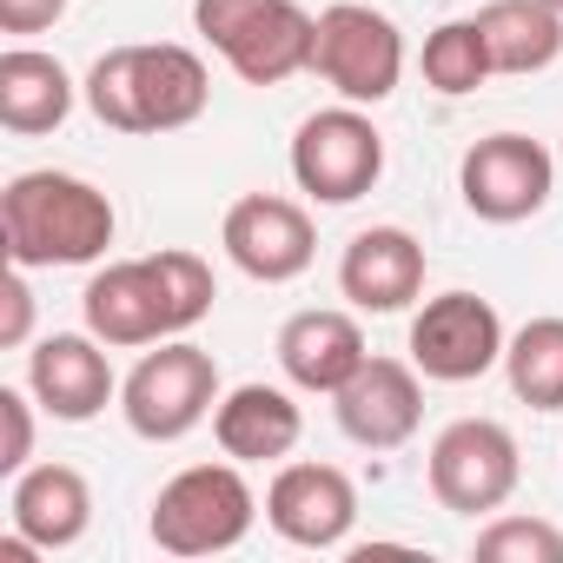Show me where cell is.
Wrapping results in <instances>:
<instances>
[{"mask_svg":"<svg viewBox=\"0 0 563 563\" xmlns=\"http://www.w3.org/2000/svg\"><path fill=\"white\" fill-rule=\"evenodd\" d=\"M258 517V497L252 484L239 477V457L232 464H192L179 471L159 497H153V543L166 556H225L245 543Z\"/></svg>","mask_w":563,"mask_h":563,"instance_id":"5b68a950","label":"cell"},{"mask_svg":"<svg viewBox=\"0 0 563 563\" xmlns=\"http://www.w3.org/2000/svg\"><path fill=\"white\" fill-rule=\"evenodd\" d=\"M504 378L530 411H563V319H530L504 345Z\"/></svg>","mask_w":563,"mask_h":563,"instance_id":"7402d4cb","label":"cell"},{"mask_svg":"<svg viewBox=\"0 0 563 563\" xmlns=\"http://www.w3.org/2000/svg\"><path fill=\"white\" fill-rule=\"evenodd\" d=\"M550 186H556V159L530 133H490L457 166V192L484 225H517V219L543 212Z\"/></svg>","mask_w":563,"mask_h":563,"instance_id":"30bf717a","label":"cell"},{"mask_svg":"<svg viewBox=\"0 0 563 563\" xmlns=\"http://www.w3.org/2000/svg\"><path fill=\"white\" fill-rule=\"evenodd\" d=\"M80 312H87V332L100 345H120V352L179 339L212 312V265L199 252H179V245H166L153 258H120V265L87 278Z\"/></svg>","mask_w":563,"mask_h":563,"instance_id":"6da1fadb","label":"cell"},{"mask_svg":"<svg viewBox=\"0 0 563 563\" xmlns=\"http://www.w3.org/2000/svg\"><path fill=\"white\" fill-rule=\"evenodd\" d=\"M192 27L245 87H278L312 67L319 21L299 0H192Z\"/></svg>","mask_w":563,"mask_h":563,"instance_id":"277c9868","label":"cell"},{"mask_svg":"<svg viewBox=\"0 0 563 563\" xmlns=\"http://www.w3.org/2000/svg\"><path fill=\"white\" fill-rule=\"evenodd\" d=\"M339 292L358 312H405L424 292V245L405 225H372L339 258Z\"/></svg>","mask_w":563,"mask_h":563,"instance_id":"2e32d148","label":"cell"},{"mask_svg":"<svg viewBox=\"0 0 563 563\" xmlns=\"http://www.w3.org/2000/svg\"><path fill=\"white\" fill-rule=\"evenodd\" d=\"M67 113H74V80L54 54H41V47L0 54V126L34 140V133H54Z\"/></svg>","mask_w":563,"mask_h":563,"instance_id":"ffe728a7","label":"cell"},{"mask_svg":"<svg viewBox=\"0 0 563 563\" xmlns=\"http://www.w3.org/2000/svg\"><path fill=\"white\" fill-rule=\"evenodd\" d=\"M8 517L34 550H67L93 523V490L74 464H27L8 490Z\"/></svg>","mask_w":563,"mask_h":563,"instance_id":"e0dca14e","label":"cell"},{"mask_svg":"<svg viewBox=\"0 0 563 563\" xmlns=\"http://www.w3.org/2000/svg\"><path fill=\"white\" fill-rule=\"evenodd\" d=\"M67 14V0H0V27L8 34H41Z\"/></svg>","mask_w":563,"mask_h":563,"instance_id":"4316f807","label":"cell"},{"mask_svg":"<svg viewBox=\"0 0 563 563\" xmlns=\"http://www.w3.org/2000/svg\"><path fill=\"white\" fill-rule=\"evenodd\" d=\"M299 431H306V418H299L292 391H278V385H239L212 411V438L239 464H278V457H292Z\"/></svg>","mask_w":563,"mask_h":563,"instance_id":"ac0fdd59","label":"cell"},{"mask_svg":"<svg viewBox=\"0 0 563 563\" xmlns=\"http://www.w3.org/2000/svg\"><path fill=\"white\" fill-rule=\"evenodd\" d=\"M113 199L80 173H21L0 192V239L8 265H93L113 245Z\"/></svg>","mask_w":563,"mask_h":563,"instance_id":"7a4b0ae2","label":"cell"},{"mask_svg":"<svg viewBox=\"0 0 563 563\" xmlns=\"http://www.w3.org/2000/svg\"><path fill=\"white\" fill-rule=\"evenodd\" d=\"M332 411H339V431L365 451H398L411 444L418 418H424V385H418V365H398V358H365L339 391H332Z\"/></svg>","mask_w":563,"mask_h":563,"instance_id":"5bb4252c","label":"cell"},{"mask_svg":"<svg viewBox=\"0 0 563 563\" xmlns=\"http://www.w3.org/2000/svg\"><path fill=\"white\" fill-rule=\"evenodd\" d=\"M471 556L477 563H563V530L550 517H490Z\"/></svg>","mask_w":563,"mask_h":563,"instance_id":"cb8c5ba5","label":"cell"},{"mask_svg":"<svg viewBox=\"0 0 563 563\" xmlns=\"http://www.w3.org/2000/svg\"><path fill=\"white\" fill-rule=\"evenodd\" d=\"M212 80L192 47L153 41V47H113L87 74V107L113 133H179L206 113Z\"/></svg>","mask_w":563,"mask_h":563,"instance_id":"3957f363","label":"cell"},{"mask_svg":"<svg viewBox=\"0 0 563 563\" xmlns=\"http://www.w3.org/2000/svg\"><path fill=\"white\" fill-rule=\"evenodd\" d=\"M365 332L352 312H299L286 319V332H278V365H286V378L299 391H339L358 365H365Z\"/></svg>","mask_w":563,"mask_h":563,"instance_id":"d6986e66","label":"cell"},{"mask_svg":"<svg viewBox=\"0 0 563 563\" xmlns=\"http://www.w3.org/2000/svg\"><path fill=\"white\" fill-rule=\"evenodd\" d=\"M497 74H543L563 60V14L543 0H490L477 14Z\"/></svg>","mask_w":563,"mask_h":563,"instance_id":"44dd1931","label":"cell"},{"mask_svg":"<svg viewBox=\"0 0 563 563\" xmlns=\"http://www.w3.org/2000/svg\"><path fill=\"white\" fill-rule=\"evenodd\" d=\"M490 74H497V67H490V47H484V27H477V21H451V27H438V34L424 41V80H431L438 93L464 100V93H477Z\"/></svg>","mask_w":563,"mask_h":563,"instance_id":"603a6c76","label":"cell"},{"mask_svg":"<svg viewBox=\"0 0 563 563\" xmlns=\"http://www.w3.org/2000/svg\"><path fill=\"white\" fill-rule=\"evenodd\" d=\"M504 319L490 299L477 292H438L418 319H411V365L431 385H471L504 358Z\"/></svg>","mask_w":563,"mask_h":563,"instance_id":"8fae6325","label":"cell"},{"mask_svg":"<svg viewBox=\"0 0 563 563\" xmlns=\"http://www.w3.org/2000/svg\"><path fill=\"white\" fill-rule=\"evenodd\" d=\"M265 523L299 550H339L358 523V484L339 464H286L265 490Z\"/></svg>","mask_w":563,"mask_h":563,"instance_id":"4fadbf2b","label":"cell"},{"mask_svg":"<svg viewBox=\"0 0 563 563\" xmlns=\"http://www.w3.org/2000/svg\"><path fill=\"white\" fill-rule=\"evenodd\" d=\"M523 464H517V438L497 418H457L438 431L431 444V497L457 517H490L510 504Z\"/></svg>","mask_w":563,"mask_h":563,"instance_id":"9c48e42d","label":"cell"},{"mask_svg":"<svg viewBox=\"0 0 563 563\" xmlns=\"http://www.w3.org/2000/svg\"><path fill=\"white\" fill-rule=\"evenodd\" d=\"M0 345H27V332H34V292H27V265H14L8 272V286H0Z\"/></svg>","mask_w":563,"mask_h":563,"instance_id":"484cf974","label":"cell"},{"mask_svg":"<svg viewBox=\"0 0 563 563\" xmlns=\"http://www.w3.org/2000/svg\"><path fill=\"white\" fill-rule=\"evenodd\" d=\"M219 245H225V258L245 278H258V286H286V278H299L312 265L319 232H312L306 206L278 199V192H245V199H232V212L219 225Z\"/></svg>","mask_w":563,"mask_h":563,"instance_id":"7c38bea8","label":"cell"},{"mask_svg":"<svg viewBox=\"0 0 563 563\" xmlns=\"http://www.w3.org/2000/svg\"><path fill=\"white\" fill-rule=\"evenodd\" d=\"M27 391L41 398L47 418L87 424L113 405V365L93 332H54L27 352Z\"/></svg>","mask_w":563,"mask_h":563,"instance_id":"9a60e30c","label":"cell"},{"mask_svg":"<svg viewBox=\"0 0 563 563\" xmlns=\"http://www.w3.org/2000/svg\"><path fill=\"white\" fill-rule=\"evenodd\" d=\"M34 405L41 398L0 385V471H8V477H21L27 457H34Z\"/></svg>","mask_w":563,"mask_h":563,"instance_id":"d4e9b609","label":"cell"},{"mask_svg":"<svg viewBox=\"0 0 563 563\" xmlns=\"http://www.w3.org/2000/svg\"><path fill=\"white\" fill-rule=\"evenodd\" d=\"M312 74H319L339 100L378 107V100H391L398 80H405V34L391 27V14L358 8V0H339V8L319 14Z\"/></svg>","mask_w":563,"mask_h":563,"instance_id":"52a82bcc","label":"cell"},{"mask_svg":"<svg viewBox=\"0 0 563 563\" xmlns=\"http://www.w3.org/2000/svg\"><path fill=\"white\" fill-rule=\"evenodd\" d=\"M212 405H219V365H212V352H199L186 339H159V352H146L133 365V378L120 385V411H126L133 438H146V444H179L192 424H206Z\"/></svg>","mask_w":563,"mask_h":563,"instance_id":"8992f818","label":"cell"},{"mask_svg":"<svg viewBox=\"0 0 563 563\" xmlns=\"http://www.w3.org/2000/svg\"><path fill=\"white\" fill-rule=\"evenodd\" d=\"M385 173V133L345 100V107H325L299 126L292 140V179L299 192H312L319 206H352L378 186Z\"/></svg>","mask_w":563,"mask_h":563,"instance_id":"ba28073f","label":"cell"},{"mask_svg":"<svg viewBox=\"0 0 563 563\" xmlns=\"http://www.w3.org/2000/svg\"><path fill=\"white\" fill-rule=\"evenodd\" d=\"M543 8H556V14H563V0H543Z\"/></svg>","mask_w":563,"mask_h":563,"instance_id":"83f0119b","label":"cell"}]
</instances>
